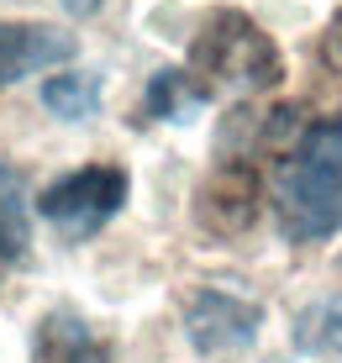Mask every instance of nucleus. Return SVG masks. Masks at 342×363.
I'll return each instance as SVG.
<instances>
[{"instance_id":"obj_8","label":"nucleus","mask_w":342,"mask_h":363,"mask_svg":"<svg viewBox=\"0 0 342 363\" xmlns=\"http://www.w3.org/2000/svg\"><path fill=\"white\" fill-rule=\"evenodd\" d=\"M295 347L306 358H332L342 363V295L311 300L295 316Z\"/></svg>"},{"instance_id":"obj_7","label":"nucleus","mask_w":342,"mask_h":363,"mask_svg":"<svg viewBox=\"0 0 342 363\" xmlns=\"http://www.w3.org/2000/svg\"><path fill=\"white\" fill-rule=\"evenodd\" d=\"M32 363H111V342L100 337L79 311L58 306L32 332Z\"/></svg>"},{"instance_id":"obj_2","label":"nucleus","mask_w":342,"mask_h":363,"mask_svg":"<svg viewBox=\"0 0 342 363\" xmlns=\"http://www.w3.org/2000/svg\"><path fill=\"white\" fill-rule=\"evenodd\" d=\"M189 74H200V90L263 95L285 79V58H280V43L253 16L221 6L200 21L195 43H189Z\"/></svg>"},{"instance_id":"obj_9","label":"nucleus","mask_w":342,"mask_h":363,"mask_svg":"<svg viewBox=\"0 0 342 363\" xmlns=\"http://www.w3.org/2000/svg\"><path fill=\"white\" fill-rule=\"evenodd\" d=\"M200 100L206 90L195 84V74L184 69H158L153 79H148V95H143V111L153 121H189L200 111Z\"/></svg>"},{"instance_id":"obj_4","label":"nucleus","mask_w":342,"mask_h":363,"mask_svg":"<svg viewBox=\"0 0 342 363\" xmlns=\"http://www.w3.org/2000/svg\"><path fill=\"white\" fill-rule=\"evenodd\" d=\"M263 306L232 290H195L184 306V337L200 358H237L258 342Z\"/></svg>"},{"instance_id":"obj_3","label":"nucleus","mask_w":342,"mask_h":363,"mask_svg":"<svg viewBox=\"0 0 342 363\" xmlns=\"http://www.w3.org/2000/svg\"><path fill=\"white\" fill-rule=\"evenodd\" d=\"M121 206H126V169H116V164H84L37 195L43 221L63 242H90Z\"/></svg>"},{"instance_id":"obj_1","label":"nucleus","mask_w":342,"mask_h":363,"mask_svg":"<svg viewBox=\"0 0 342 363\" xmlns=\"http://www.w3.org/2000/svg\"><path fill=\"white\" fill-rule=\"evenodd\" d=\"M274 221L289 242L342 232V121H311L274 169Z\"/></svg>"},{"instance_id":"obj_5","label":"nucleus","mask_w":342,"mask_h":363,"mask_svg":"<svg viewBox=\"0 0 342 363\" xmlns=\"http://www.w3.org/2000/svg\"><path fill=\"white\" fill-rule=\"evenodd\" d=\"M258 200H263V190H258L253 164L226 158V164L211 169V179L200 184V195H195V221H200L211 237H237V232L253 227Z\"/></svg>"},{"instance_id":"obj_11","label":"nucleus","mask_w":342,"mask_h":363,"mask_svg":"<svg viewBox=\"0 0 342 363\" xmlns=\"http://www.w3.org/2000/svg\"><path fill=\"white\" fill-rule=\"evenodd\" d=\"M27 206H21V179L16 169L0 164V269L16 264L21 253H27Z\"/></svg>"},{"instance_id":"obj_10","label":"nucleus","mask_w":342,"mask_h":363,"mask_svg":"<svg viewBox=\"0 0 342 363\" xmlns=\"http://www.w3.org/2000/svg\"><path fill=\"white\" fill-rule=\"evenodd\" d=\"M43 106L53 111V116H63V121L95 116V106H100V74H90V69L53 74V79L43 84Z\"/></svg>"},{"instance_id":"obj_13","label":"nucleus","mask_w":342,"mask_h":363,"mask_svg":"<svg viewBox=\"0 0 342 363\" xmlns=\"http://www.w3.org/2000/svg\"><path fill=\"white\" fill-rule=\"evenodd\" d=\"M63 11H69V16H95L100 6H106V0H58Z\"/></svg>"},{"instance_id":"obj_6","label":"nucleus","mask_w":342,"mask_h":363,"mask_svg":"<svg viewBox=\"0 0 342 363\" xmlns=\"http://www.w3.org/2000/svg\"><path fill=\"white\" fill-rule=\"evenodd\" d=\"M74 58V37L43 21H0V84H16Z\"/></svg>"},{"instance_id":"obj_12","label":"nucleus","mask_w":342,"mask_h":363,"mask_svg":"<svg viewBox=\"0 0 342 363\" xmlns=\"http://www.w3.org/2000/svg\"><path fill=\"white\" fill-rule=\"evenodd\" d=\"M321 58L342 74V11L332 16V27H326V37H321Z\"/></svg>"}]
</instances>
